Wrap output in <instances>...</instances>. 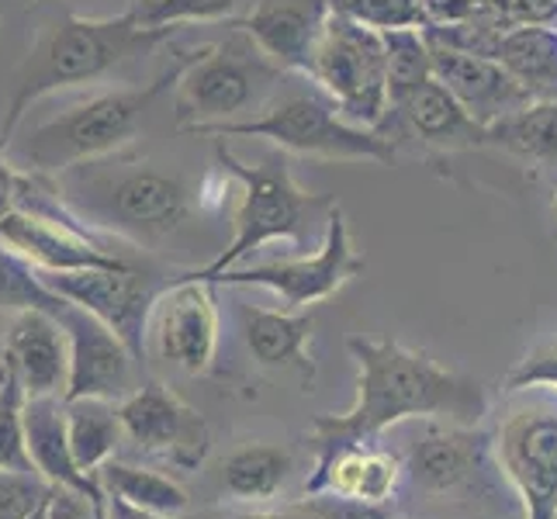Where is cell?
I'll use <instances>...</instances> for the list:
<instances>
[{
  "label": "cell",
  "mask_w": 557,
  "mask_h": 519,
  "mask_svg": "<svg viewBox=\"0 0 557 519\" xmlns=\"http://www.w3.org/2000/svg\"><path fill=\"white\" fill-rule=\"evenodd\" d=\"M347 350L357 363V398L347 412L315 416L312 474H319L339 450L374 444L398 422L447 419L454 427H474L488 409L482 384L474 378L450 371L398 339L350 336Z\"/></svg>",
  "instance_id": "obj_1"
},
{
  "label": "cell",
  "mask_w": 557,
  "mask_h": 519,
  "mask_svg": "<svg viewBox=\"0 0 557 519\" xmlns=\"http://www.w3.org/2000/svg\"><path fill=\"white\" fill-rule=\"evenodd\" d=\"M170 32L174 28L143 25L136 8L114 17H66V22L49 28L17 70L14 98L8 104L4 125H0L4 149L11 146V136L35 101L66 87L104 81L108 73L122 70L125 63L149 55L160 42H166Z\"/></svg>",
  "instance_id": "obj_2"
},
{
  "label": "cell",
  "mask_w": 557,
  "mask_h": 519,
  "mask_svg": "<svg viewBox=\"0 0 557 519\" xmlns=\"http://www.w3.org/2000/svg\"><path fill=\"white\" fill-rule=\"evenodd\" d=\"M187 60H190V52L181 55V60L166 73H160L152 84L101 90V94H94V98H87L84 104H73L55 114V119L35 125L25 136L14 166H25L28 173H38V177H55V173L87 166L94 160L108 157V152H119L136 136V128L143 125L149 108L160 101V94L177 87Z\"/></svg>",
  "instance_id": "obj_3"
},
{
  "label": "cell",
  "mask_w": 557,
  "mask_h": 519,
  "mask_svg": "<svg viewBox=\"0 0 557 519\" xmlns=\"http://www.w3.org/2000/svg\"><path fill=\"white\" fill-rule=\"evenodd\" d=\"M215 157L228 177H236L243 184V195L236 205V236L228 243L225 254H219L208 267L190 271L184 277L208 281L222 271H233V267H239L249 254H257L260 246L274 243V239L301 246L309 239V222H315V211H330L336 205L333 198L305 190L295 181L284 152L253 166V163H243L239 157H233V152L222 146V139H215Z\"/></svg>",
  "instance_id": "obj_4"
},
{
  "label": "cell",
  "mask_w": 557,
  "mask_h": 519,
  "mask_svg": "<svg viewBox=\"0 0 557 519\" xmlns=\"http://www.w3.org/2000/svg\"><path fill=\"white\" fill-rule=\"evenodd\" d=\"M281 73L284 70L267 60L253 38L243 28H233L222 46H201L190 52L177 81V128L184 136H198L205 128L253 119V111L271 104Z\"/></svg>",
  "instance_id": "obj_5"
},
{
  "label": "cell",
  "mask_w": 557,
  "mask_h": 519,
  "mask_svg": "<svg viewBox=\"0 0 557 519\" xmlns=\"http://www.w3.org/2000/svg\"><path fill=\"white\" fill-rule=\"evenodd\" d=\"M198 136L267 139L277 149L298 152V157L336 160V163H377V166L395 163V143L381 128H360L347 122L319 87L284 94V98L271 101L253 119L205 128Z\"/></svg>",
  "instance_id": "obj_6"
},
{
  "label": "cell",
  "mask_w": 557,
  "mask_h": 519,
  "mask_svg": "<svg viewBox=\"0 0 557 519\" xmlns=\"http://www.w3.org/2000/svg\"><path fill=\"white\" fill-rule=\"evenodd\" d=\"M309 84H315L347 122L381 128L392 114L384 35L333 11L312 55Z\"/></svg>",
  "instance_id": "obj_7"
},
{
  "label": "cell",
  "mask_w": 557,
  "mask_h": 519,
  "mask_svg": "<svg viewBox=\"0 0 557 519\" xmlns=\"http://www.w3.org/2000/svg\"><path fill=\"white\" fill-rule=\"evenodd\" d=\"M363 271V257L350 239V225L343 208L333 205L325 211V233L312 257H295V260H267V263H249L233 267L208 284H228V287H263L277 298V309L284 312H301L315 301L333 298L343 284H350Z\"/></svg>",
  "instance_id": "obj_8"
},
{
  "label": "cell",
  "mask_w": 557,
  "mask_h": 519,
  "mask_svg": "<svg viewBox=\"0 0 557 519\" xmlns=\"http://www.w3.org/2000/svg\"><path fill=\"white\" fill-rule=\"evenodd\" d=\"M503 474L523 503V519H557V406L512 409L495 433Z\"/></svg>",
  "instance_id": "obj_9"
},
{
  "label": "cell",
  "mask_w": 557,
  "mask_h": 519,
  "mask_svg": "<svg viewBox=\"0 0 557 519\" xmlns=\"http://www.w3.org/2000/svg\"><path fill=\"white\" fill-rule=\"evenodd\" d=\"M94 208H98L94 225L101 233L108 228L136 243H157L187 219V187L170 173L143 163L98 181Z\"/></svg>",
  "instance_id": "obj_10"
},
{
  "label": "cell",
  "mask_w": 557,
  "mask_h": 519,
  "mask_svg": "<svg viewBox=\"0 0 557 519\" xmlns=\"http://www.w3.org/2000/svg\"><path fill=\"white\" fill-rule=\"evenodd\" d=\"M211 287L215 284L181 274L163 287L152 305V350L184 374H205L219 350V301Z\"/></svg>",
  "instance_id": "obj_11"
},
{
  "label": "cell",
  "mask_w": 557,
  "mask_h": 519,
  "mask_svg": "<svg viewBox=\"0 0 557 519\" xmlns=\"http://www.w3.org/2000/svg\"><path fill=\"white\" fill-rule=\"evenodd\" d=\"M42 281L49 292L111 325L128 343V350L143 360L149 346V316L157 305V292L143 274H136L132 267H87V271L42 274Z\"/></svg>",
  "instance_id": "obj_12"
},
{
  "label": "cell",
  "mask_w": 557,
  "mask_h": 519,
  "mask_svg": "<svg viewBox=\"0 0 557 519\" xmlns=\"http://www.w3.org/2000/svg\"><path fill=\"white\" fill-rule=\"evenodd\" d=\"M70 339V381L66 398H108L122 401L139 388L136 384V354L128 343L104 325L98 316L73 301H63L55 312Z\"/></svg>",
  "instance_id": "obj_13"
},
{
  "label": "cell",
  "mask_w": 557,
  "mask_h": 519,
  "mask_svg": "<svg viewBox=\"0 0 557 519\" xmlns=\"http://www.w3.org/2000/svg\"><path fill=\"white\" fill-rule=\"evenodd\" d=\"M119 416L128 444L170 460L181 471H195L208 454L211 436L201 412L184 406L163 384H139L119 401Z\"/></svg>",
  "instance_id": "obj_14"
},
{
  "label": "cell",
  "mask_w": 557,
  "mask_h": 519,
  "mask_svg": "<svg viewBox=\"0 0 557 519\" xmlns=\"http://www.w3.org/2000/svg\"><path fill=\"white\" fill-rule=\"evenodd\" d=\"M430 38V35H426ZM433 76L444 84L478 125H495L506 114L527 108L533 98L520 87V81L492 55H478L447 42L430 38Z\"/></svg>",
  "instance_id": "obj_15"
},
{
  "label": "cell",
  "mask_w": 557,
  "mask_h": 519,
  "mask_svg": "<svg viewBox=\"0 0 557 519\" xmlns=\"http://www.w3.org/2000/svg\"><path fill=\"white\" fill-rule=\"evenodd\" d=\"M330 14V0H257L243 17H236V28L253 38L257 49L284 73L309 76Z\"/></svg>",
  "instance_id": "obj_16"
},
{
  "label": "cell",
  "mask_w": 557,
  "mask_h": 519,
  "mask_svg": "<svg viewBox=\"0 0 557 519\" xmlns=\"http://www.w3.org/2000/svg\"><path fill=\"white\" fill-rule=\"evenodd\" d=\"M4 368L22 381L28 398L63 395L70 381V339L52 312L28 309L11 316V330L4 343Z\"/></svg>",
  "instance_id": "obj_17"
},
{
  "label": "cell",
  "mask_w": 557,
  "mask_h": 519,
  "mask_svg": "<svg viewBox=\"0 0 557 519\" xmlns=\"http://www.w3.org/2000/svg\"><path fill=\"white\" fill-rule=\"evenodd\" d=\"M392 111L412 128V136L419 143H426L433 149L454 152V149L488 146V128L478 125L465 111V104H460L436 76H430L426 84H419L409 98H401Z\"/></svg>",
  "instance_id": "obj_18"
},
{
  "label": "cell",
  "mask_w": 557,
  "mask_h": 519,
  "mask_svg": "<svg viewBox=\"0 0 557 519\" xmlns=\"http://www.w3.org/2000/svg\"><path fill=\"white\" fill-rule=\"evenodd\" d=\"M25 444L35 471L49 485H73L87 492H101L94 478L76 468V457L70 447L66 430V398L63 395H42L25 401Z\"/></svg>",
  "instance_id": "obj_19"
},
{
  "label": "cell",
  "mask_w": 557,
  "mask_h": 519,
  "mask_svg": "<svg viewBox=\"0 0 557 519\" xmlns=\"http://www.w3.org/2000/svg\"><path fill=\"white\" fill-rule=\"evenodd\" d=\"M401 471L406 468H401V460L392 450L360 444L339 450L330 465L305 482V492L309 495L333 492V495L368 498V503H388L401 482Z\"/></svg>",
  "instance_id": "obj_20"
},
{
  "label": "cell",
  "mask_w": 557,
  "mask_h": 519,
  "mask_svg": "<svg viewBox=\"0 0 557 519\" xmlns=\"http://www.w3.org/2000/svg\"><path fill=\"white\" fill-rule=\"evenodd\" d=\"M243 336L260 368H298L312 374L309 339L315 322L309 312H284V309H260V305H243Z\"/></svg>",
  "instance_id": "obj_21"
},
{
  "label": "cell",
  "mask_w": 557,
  "mask_h": 519,
  "mask_svg": "<svg viewBox=\"0 0 557 519\" xmlns=\"http://www.w3.org/2000/svg\"><path fill=\"white\" fill-rule=\"evenodd\" d=\"M495 60L533 101H557V32L550 25H509L498 38Z\"/></svg>",
  "instance_id": "obj_22"
},
{
  "label": "cell",
  "mask_w": 557,
  "mask_h": 519,
  "mask_svg": "<svg viewBox=\"0 0 557 519\" xmlns=\"http://www.w3.org/2000/svg\"><path fill=\"white\" fill-rule=\"evenodd\" d=\"M66 430L76 468L87 478L98 474L125 440L119 401L108 398H66Z\"/></svg>",
  "instance_id": "obj_23"
},
{
  "label": "cell",
  "mask_w": 557,
  "mask_h": 519,
  "mask_svg": "<svg viewBox=\"0 0 557 519\" xmlns=\"http://www.w3.org/2000/svg\"><path fill=\"white\" fill-rule=\"evenodd\" d=\"M94 482H98L104 495L122 498L128 506L166 516V519H181L190 506L187 492L174 478H166L152 468H139V465H132V460H119V457H111L108 465L94 474Z\"/></svg>",
  "instance_id": "obj_24"
},
{
  "label": "cell",
  "mask_w": 557,
  "mask_h": 519,
  "mask_svg": "<svg viewBox=\"0 0 557 519\" xmlns=\"http://www.w3.org/2000/svg\"><path fill=\"white\" fill-rule=\"evenodd\" d=\"M474 471V447L460 430H430L409 450L406 474L422 492H450Z\"/></svg>",
  "instance_id": "obj_25"
},
{
  "label": "cell",
  "mask_w": 557,
  "mask_h": 519,
  "mask_svg": "<svg viewBox=\"0 0 557 519\" xmlns=\"http://www.w3.org/2000/svg\"><path fill=\"white\" fill-rule=\"evenodd\" d=\"M292 468L295 460L287 450L274 444H246L222 460V489L239 503H263L287 485Z\"/></svg>",
  "instance_id": "obj_26"
},
{
  "label": "cell",
  "mask_w": 557,
  "mask_h": 519,
  "mask_svg": "<svg viewBox=\"0 0 557 519\" xmlns=\"http://www.w3.org/2000/svg\"><path fill=\"white\" fill-rule=\"evenodd\" d=\"M488 146L506 149L536 166L557 163V101H530L527 108L488 125Z\"/></svg>",
  "instance_id": "obj_27"
},
{
  "label": "cell",
  "mask_w": 557,
  "mask_h": 519,
  "mask_svg": "<svg viewBox=\"0 0 557 519\" xmlns=\"http://www.w3.org/2000/svg\"><path fill=\"white\" fill-rule=\"evenodd\" d=\"M63 301L55 292H49L42 274L32 260H25L17 249H11L0 239V312H28V309H42V312H60Z\"/></svg>",
  "instance_id": "obj_28"
},
{
  "label": "cell",
  "mask_w": 557,
  "mask_h": 519,
  "mask_svg": "<svg viewBox=\"0 0 557 519\" xmlns=\"http://www.w3.org/2000/svg\"><path fill=\"white\" fill-rule=\"evenodd\" d=\"M388 49V94L392 108L433 76V52L426 28H392L381 32Z\"/></svg>",
  "instance_id": "obj_29"
},
{
  "label": "cell",
  "mask_w": 557,
  "mask_h": 519,
  "mask_svg": "<svg viewBox=\"0 0 557 519\" xmlns=\"http://www.w3.org/2000/svg\"><path fill=\"white\" fill-rule=\"evenodd\" d=\"M257 0H143L136 14L143 25L174 28V25H211V22H236Z\"/></svg>",
  "instance_id": "obj_30"
},
{
  "label": "cell",
  "mask_w": 557,
  "mask_h": 519,
  "mask_svg": "<svg viewBox=\"0 0 557 519\" xmlns=\"http://www.w3.org/2000/svg\"><path fill=\"white\" fill-rule=\"evenodd\" d=\"M25 388L11 368L0 363V468L35 471L25 444Z\"/></svg>",
  "instance_id": "obj_31"
},
{
  "label": "cell",
  "mask_w": 557,
  "mask_h": 519,
  "mask_svg": "<svg viewBox=\"0 0 557 519\" xmlns=\"http://www.w3.org/2000/svg\"><path fill=\"white\" fill-rule=\"evenodd\" d=\"M330 8L343 17H350V22H360L377 32L430 25L426 11H422V0H330Z\"/></svg>",
  "instance_id": "obj_32"
},
{
  "label": "cell",
  "mask_w": 557,
  "mask_h": 519,
  "mask_svg": "<svg viewBox=\"0 0 557 519\" xmlns=\"http://www.w3.org/2000/svg\"><path fill=\"white\" fill-rule=\"evenodd\" d=\"M52 485L38 471L0 468V519H28L46 506Z\"/></svg>",
  "instance_id": "obj_33"
},
{
  "label": "cell",
  "mask_w": 557,
  "mask_h": 519,
  "mask_svg": "<svg viewBox=\"0 0 557 519\" xmlns=\"http://www.w3.org/2000/svg\"><path fill=\"white\" fill-rule=\"evenodd\" d=\"M506 392H557V336L536 343L503 381Z\"/></svg>",
  "instance_id": "obj_34"
},
{
  "label": "cell",
  "mask_w": 557,
  "mask_h": 519,
  "mask_svg": "<svg viewBox=\"0 0 557 519\" xmlns=\"http://www.w3.org/2000/svg\"><path fill=\"white\" fill-rule=\"evenodd\" d=\"M49 519H104V495L73 489V485H52L46 498Z\"/></svg>",
  "instance_id": "obj_35"
},
{
  "label": "cell",
  "mask_w": 557,
  "mask_h": 519,
  "mask_svg": "<svg viewBox=\"0 0 557 519\" xmlns=\"http://www.w3.org/2000/svg\"><path fill=\"white\" fill-rule=\"evenodd\" d=\"M309 506L322 519H392L388 503H368V498H354V495L319 492L309 498Z\"/></svg>",
  "instance_id": "obj_36"
},
{
  "label": "cell",
  "mask_w": 557,
  "mask_h": 519,
  "mask_svg": "<svg viewBox=\"0 0 557 519\" xmlns=\"http://www.w3.org/2000/svg\"><path fill=\"white\" fill-rule=\"evenodd\" d=\"M422 11H426L430 25H460L478 14L498 11V0H422Z\"/></svg>",
  "instance_id": "obj_37"
},
{
  "label": "cell",
  "mask_w": 557,
  "mask_h": 519,
  "mask_svg": "<svg viewBox=\"0 0 557 519\" xmlns=\"http://www.w3.org/2000/svg\"><path fill=\"white\" fill-rule=\"evenodd\" d=\"M498 14L509 25H554L557 0H498Z\"/></svg>",
  "instance_id": "obj_38"
},
{
  "label": "cell",
  "mask_w": 557,
  "mask_h": 519,
  "mask_svg": "<svg viewBox=\"0 0 557 519\" xmlns=\"http://www.w3.org/2000/svg\"><path fill=\"white\" fill-rule=\"evenodd\" d=\"M0 152H4V143H0ZM17 187H22V170L0 157V225L17 208Z\"/></svg>",
  "instance_id": "obj_39"
},
{
  "label": "cell",
  "mask_w": 557,
  "mask_h": 519,
  "mask_svg": "<svg viewBox=\"0 0 557 519\" xmlns=\"http://www.w3.org/2000/svg\"><path fill=\"white\" fill-rule=\"evenodd\" d=\"M104 495V492H101ZM104 519H166V516H157V512H146V509H136L122 503V498H111L104 495Z\"/></svg>",
  "instance_id": "obj_40"
},
{
  "label": "cell",
  "mask_w": 557,
  "mask_h": 519,
  "mask_svg": "<svg viewBox=\"0 0 557 519\" xmlns=\"http://www.w3.org/2000/svg\"><path fill=\"white\" fill-rule=\"evenodd\" d=\"M274 519H322L309 503H305V506H295V509H284V512H277Z\"/></svg>",
  "instance_id": "obj_41"
},
{
  "label": "cell",
  "mask_w": 557,
  "mask_h": 519,
  "mask_svg": "<svg viewBox=\"0 0 557 519\" xmlns=\"http://www.w3.org/2000/svg\"><path fill=\"white\" fill-rule=\"evenodd\" d=\"M28 519H49V516H46V506H42V509H38V512H32Z\"/></svg>",
  "instance_id": "obj_42"
},
{
  "label": "cell",
  "mask_w": 557,
  "mask_h": 519,
  "mask_svg": "<svg viewBox=\"0 0 557 519\" xmlns=\"http://www.w3.org/2000/svg\"><path fill=\"white\" fill-rule=\"evenodd\" d=\"M246 519H274V516H263V512H257V516H246Z\"/></svg>",
  "instance_id": "obj_43"
},
{
  "label": "cell",
  "mask_w": 557,
  "mask_h": 519,
  "mask_svg": "<svg viewBox=\"0 0 557 519\" xmlns=\"http://www.w3.org/2000/svg\"><path fill=\"white\" fill-rule=\"evenodd\" d=\"M136 4H143V0H128V8H136Z\"/></svg>",
  "instance_id": "obj_44"
},
{
  "label": "cell",
  "mask_w": 557,
  "mask_h": 519,
  "mask_svg": "<svg viewBox=\"0 0 557 519\" xmlns=\"http://www.w3.org/2000/svg\"><path fill=\"white\" fill-rule=\"evenodd\" d=\"M554 211H557V190H554Z\"/></svg>",
  "instance_id": "obj_45"
},
{
  "label": "cell",
  "mask_w": 557,
  "mask_h": 519,
  "mask_svg": "<svg viewBox=\"0 0 557 519\" xmlns=\"http://www.w3.org/2000/svg\"><path fill=\"white\" fill-rule=\"evenodd\" d=\"M550 28H554V32H557V17H554V25H550Z\"/></svg>",
  "instance_id": "obj_46"
},
{
  "label": "cell",
  "mask_w": 557,
  "mask_h": 519,
  "mask_svg": "<svg viewBox=\"0 0 557 519\" xmlns=\"http://www.w3.org/2000/svg\"><path fill=\"white\" fill-rule=\"evenodd\" d=\"M228 519H233V516H228ZM243 519H246V516H243Z\"/></svg>",
  "instance_id": "obj_47"
}]
</instances>
